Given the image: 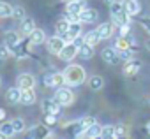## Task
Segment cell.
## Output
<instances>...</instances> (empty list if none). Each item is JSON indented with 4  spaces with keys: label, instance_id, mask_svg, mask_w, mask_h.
Returning <instances> with one entry per match:
<instances>
[{
    "label": "cell",
    "instance_id": "cell-1",
    "mask_svg": "<svg viewBox=\"0 0 150 139\" xmlns=\"http://www.w3.org/2000/svg\"><path fill=\"white\" fill-rule=\"evenodd\" d=\"M64 76H65V83L69 86H80L87 79V72L81 65H69L64 71Z\"/></svg>",
    "mask_w": 150,
    "mask_h": 139
},
{
    "label": "cell",
    "instance_id": "cell-2",
    "mask_svg": "<svg viewBox=\"0 0 150 139\" xmlns=\"http://www.w3.org/2000/svg\"><path fill=\"white\" fill-rule=\"evenodd\" d=\"M53 99H55L58 104H62V106H69V104H72V100H74V93H72L71 88H67V86H60V88H57Z\"/></svg>",
    "mask_w": 150,
    "mask_h": 139
},
{
    "label": "cell",
    "instance_id": "cell-3",
    "mask_svg": "<svg viewBox=\"0 0 150 139\" xmlns=\"http://www.w3.org/2000/svg\"><path fill=\"white\" fill-rule=\"evenodd\" d=\"M76 55H78V46L74 44V42H65V46H64L62 51L58 53V56H60L64 62H71Z\"/></svg>",
    "mask_w": 150,
    "mask_h": 139
},
{
    "label": "cell",
    "instance_id": "cell-4",
    "mask_svg": "<svg viewBox=\"0 0 150 139\" xmlns=\"http://www.w3.org/2000/svg\"><path fill=\"white\" fill-rule=\"evenodd\" d=\"M115 28H117V25H115L113 20H111V21H106V23H101V25L97 27V34H99L101 41H103V39H110V37L115 34Z\"/></svg>",
    "mask_w": 150,
    "mask_h": 139
},
{
    "label": "cell",
    "instance_id": "cell-5",
    "mask_svg": "<svg viewBox=\"0 0 150 139\" xmlns=\"http://www.w3.org/2000/svg\"><path fill=\"white\" fill-rule=\"evenodd\" d=\"M65 46V41L62 39V35H55V37H51L50 41H48V51L50 53H53V55H58L60 51H62V48Z\"/></svg>",
    "mask_w": 150,
    "mask_h": 139
},
{
    "label": "cell",
    "instance_id": "cell-6",
    "mask_svg": "<svg viewBox=\"0 0 150 139\" xmlns=\"http://www.w3.org/2000/svg\"><path fill=\"white\" fill-rule=\"evenodd\" d=\"M101 56H103L104 63H108V65H115L118 62V58H120L117 48H106V49H103L101 51Z\"/></svg>",
    "mask_w": 150,
    "mask_h": 139
},
{
    "label": "cell",
    "instance_id": "cell-7",
    "mask_svg": "<svg viewBox=\"0 0 150 139\" xmlns=\"http://www.w3.org/2000/svg\"><path fill=\"white\" fill-rule=\"evenodd\" d=\"M18 86L21 90H27V88H34L35 86V78L34 74H28V72H23L18 76Z\"/></svg>",
    "mask_w": 150,
    "mask_h": 139
},
{
    "label": "cell",
    "instance_id": "cell-8",
    "mask_svg": "<svg viewBox=\"0 0 150 139\" xmlns=\"http://www.w3.org/2000/svg\"><path fill=\"white\" fill-rule=\"evenodd\" d=\"M42 111H44V113L60 114V111H62V104H58L53 97H51V99H44V100H42Z\"/></svg>",
    "mask_w": 150,
    "mask_h": 139
},
{
    "label": "cell",
    "instance_id": "cell-9",
    "mask_svg": "<svg viewBox=\"0 0 150 139\" xmlns=\"http://www.w3.org/2000/svg\"><path fill=\"white\" fill-rule=\"evenodd\" d=\"M139 67H141V62H139L138 58H131V60H127L125 65H124V74L131 78V76H134V74L139 71Z\"/></svg>",
    "mask_w": 150,
    "mask_h": 139
},
{
    "label": "cell",
    "instance_id": "cell-10",
    "mask_svg": "<svg viewBox=\"0 0 150 139\" xmlns=\"http://www.w3.org/2000/svg\"><path fill=\"white\" fill-rule=\"evenodd\" d=\"M97 18H99V13H97L96 9L85 7V9L80 13V21H81V23H96Z\"/></svg>",
    "mask_w": 150,
    "mask_h": 139
},
{
    "label": "cell",
    "instance_id": "cell-11",
    "mask_svg": "<svg viewBox=\"0 0 150 139\" xmlns=\"http://www.w3.org/2000/svg\"><path fill=\"white\" fill-rule=\"evenodd\" d=\"M85 130H87V127H85L83 120H78V121H74V123H71V125L67 127V132H69L71 135H74V137H81V135L85 134Z\"/></svg>",
    "mask_w": 150,
    "mask_h": 139
},
{
    "label": "cell",
    "instance_id": "cell-12",
    "mask_svg": "<svg viewBox=\"0 0 150 139\" xmlns=\"http://www.w3.org/2000/svg\"><path fill=\"white\" fill-rule=\"evenodd\" d=\"M21 88L20 86H13V88H9L7 90V93H6V99H7V102L9 104H20L21 102Z\"/></svg>",
    "mask_w": 150,
    "mask_h": 139
},
{
    "label": "cell",
    "instance_id": "cell-13",
    "mask_svg": "<svg viewBox=\"0 0 150 139\" xmlns=\"http://www.w3.org/2000/svg\"><path fill=\"white\" fill-rule=\"evenodd\" d=\"M50 135H51V134L48 132V125H46V123L32 127L30 132H28V137H50Z\"/></svg>",
    "mask_w": 150,
    "mask_h": 139
},
{
    "label": "cell",
    "instance_id": "cell-14",
    "mask_svg": "<svg viewBox=\"0 0 150 139\" xmlns=\"http://www.w3.org/2000/svg\"><path fill=\"white\" fill-rule=\"evenodd\" d=\"M111 20L115 21L117 27H127V25L131 23V14H129V13L125 11V7H124V9H122L115 18H111Z\"/></svg>",
    "mask_w": 150,
    "mask_h": 139
},
{
    "label": "cell",
    "instance_id": "cell-15",
    "mask_svg": "<svg viewBox=\"0 0 150 139\" xmlns=\"http://www.w3.org/2000/svg\"><path fill=\"white\" fill-rule=\"evenodd\" d=\"M87 6H85V0H72V2H69L67 4V13H71V14H80L83 9H85Z\"/></svg>",
    "mask_w": 150,
    "mask_h": 139
},
{
    "label": "cell",
    "instance_id": "cell-16",
    "mask_svg": "<svg viewBox=\"0 0 150 139\" xmlns=\"http://www.w3.org/2000/svg\"><path fill=\"white\" fill-rule=\"evenodd\" d=\"M101 132H103V127L96 121V123H92L90 127H87V130H85V134H83L81 137H90V139H96V137H101Z\"/></svg>",
    "mask_w": 150,
    "mask_h": 139
},
{
    "label": "cell",
    "instance_id": "cell-17",
    "mask_svg": "<svg viewBox=\"0 0 150 139\" xmlns=\"http://www.w3.org/2000/svg\"><path fill=\"white\" fill-rule=\"evenodd\" d=\"M124 7H125V11H127L131 16H136V14H139V11H141V4L138 2V0H125V2H124Z\"/></svg>",
    "mask_w": 150,
    "mask_h": 139
},
{
    "label": "cell",
    "instance_id": "cell-18",
    "mask_svg": "<svg viewBox=\"0 0 150 139\" xmlns=\"http://www.w3.org/2000/svg\"><path fill=\"white\" fill-rule=\"evenodd\" d=\"M28 41L34 44V46H37V44H42L44 41H46V34H44V30H41V28H35L30 35H28Z\"/></svg>",
    "mask_w": 150,
    "mask_h": 139
},
{
    "label": "cell",
    "instance_id": "cell-19",
    "mask_svg": "<svg viewBox=\"0 0 150 139\" xmlns=\"http://www.w3.org/2000/svg\"><path fill=\"white\" fill-rule=\"evenodd\" d=\"M78 56L83 58V60H90V58L94 56V46L88 44V42H85V44L78 49Z\"/></svg>",
    "mask_w": 150,
    "mask_h": 139
},
{
    "label": "cell",
    "instance_id": "cell-20",
    "mask_svg": "<svg viewBox=\"0 0 150 139\" xmlns=\"http://www.w3.org/2000/svg\"><path fill=\"white\" fill-rule=\"evenodd\" d=\"M34 30H35V21H34L32 18H25V20L21 21V34L28 37Z\"/></svg>",
    "mask_w": 150,
    "mask_h": 139
},
{
    "label": "cell",
    "instance_id": "cell-21",
    "mask_svg": "<svg viewBox=\"0 0 150 139\" xmlns=\"http://www.w3.org/2000/svg\"><path fill=\"white\" fill-rule=\"evenodd\" d=\"M34 102H35V92H34V88L23 90V92H21V104L30 106V104H34Z\"/></svg>",
    "mask_w": 150,
    "mask_h": 139
},
{
    "label": "cell",
    "instance_id": "cell-22",
    "mask_svg": "<svg viewBox=\"0 0 150 139\" xmlns=\"http://www.w3.org/2000/svg\"><path fill=\"white\" fill-rule=\"evenodd\" d=\"M11 49H13V55H14L16 58H25V56L28 55V48H27L25 42H21V41H20L16 46H13Z\"/></svg>",
    "mask_w": 150,
    "mask_h": 139
},
{
    "label": "cell",
    "instance_id": "cell-23",
    "mask_svg": "<svg viewBox=\"0 0 150 139\" xmlns=\"http://www.w3.org/2000/svg\"><path fill=\"white\" fill-rule=\"evenodd\" d=\"M0 132L4 134V137H13L16 134V130L13 127V121H2L0 123Z\"/></svg>",
    "mask_w": 150,
    "mask_h": 139
},
{
    "label": "cell",
    "instance_id": "cell-24",
    "mask_svg": "<svg viewBox=\"0 0 150 139\" xmlns=\"http://www.w3.org/2000/svg\"><path fill=\"white\" fill-rule=\"evenodd\" d=\"M69 25H71V21H69L67 18H60V20L57 21V25H55V30H57V34H58V35L65 34V32L69 30Z\"/></svg>",
    "mask_w": 150,
    "mask_h": 139
},
{
    "label": "cell",
    "instance_id": "cell-25",
    "mask_svg": "<svg viewBox=\"0 0 150 139\" xmlns=\"http://www.w3.org/2000/svg\"><path fill=\"white\" fill-rule=\"evenodd\" d=\"M115 48H117V51L129 49V48H131V39H129L127 35H120L118 41H117V44H115Z\"/></svg>",
    "mask_w": 150,
    "mask_h": 139
},
{
    "label": "cell",
    "instance_id": "cell-26",
    "mask_svg": "<svg viewBox=\"0 0 150 139\" xmlns=\"http://www.w3.org/2000/svg\"><path fill=\"white\" fill-rule=\"evenodd\" d=\"M13 6L7 4V2H2L0 0V18H11L13 16Z\"/></svg>",
    "mask_w": 150,
    "mask_h": 139
},
{
    "label": "cell",
    "instance_id": "cell-27",
    "mask_svg": "<svg viewBox=\"0 0 150 139\" xmlns=\"http://www.w3.org/2000/svg\"><path fill=\"white\" fill-rule=\"evenodd\" d=\"M14 21H23L25 18H27V13H25V9L21 7V6H14V9H13V16H11Z\"/></svg>",
    "mask_w": 150,
    "mask_h": 139
},
{
    "label": "cell",
    "instance_id": "cell-28",
    "mask_svg": "<svg viewBox=\"0 0 150 139\" xmlns=\"http://www.w3.org/2000/svg\"><path fill=\"white\" fill-rule=\"evenodd\" d=\"M83 37H85V42H88V44H92V46H96V44L101 41V37H99V34H97V28H96V30L87 32Z\"/></svg>",
    "mask_w": 150,
    "mask_h": 139
},
{
    "label": "cell",
    "instance_id": "cell-29",
    "mask_svg": "<svg viewBox=\"0 0 150 139\" xmlns=\"http://www.w3.org/2000/svg\"><path fill=\"white\" fill-rule=\"evenodd\" d=\"M20 42V35L16 34V32H13V30H9V32H6V44L9 46V48H13V46H16Z\"/></svg>",
    "mask_w": 150,
    "mask_h": 139
},
{
    "label": "cell",
    "instance_id": "cell-30",
    "mask_svg": "<svg viewBox=\"0 0 150 139\" xmlns=\"http://www.w3.org/2000/svg\"><path fill=\"white\" fill-rule=\"evenodd\" d=\"M88 86H90L92 90H101V88L104 86V79H103L101 76H92V78L88 79Z\"/></svg>",
    "mask_w": 150,
    "mask_h": 139
},
{
    "label": "cell",
    "instance_id": "cell-31",
    "mask_svg": "<svg viewBox=\"0 0 150 139\" xmlns=\"http://www.w3.org/2000/svg\"><path fill=\"white\" fill-rule=\"evenodd\" d=\"M81 21H71V25H69V34L72 35V37H78V35H81Z\"/></svg>",
    "mask_w": 150,
    "mask_h": 139
},
{
    "label": "cell",
    "instance_id": "cell-32",
    "mask_svg": "<svg viewBox=\"0 0 150 139\" xmlns=\"http://www.w3.org/2000/svg\"><path fill=\"white\" fill-rule=\"evenodd\" d=\"M64 83H65V76H64V72H53V88L57 90V88L64 86Z\"/></svg>",
    "mask_w": 150,
    "mask_h": 139
},
{
    "label": "cell",
    "instance_id": "cell-33",
    "mask_svg": "<svg viewBox=\"0 0 150 139\" xmlns=\"http://www.w3.org/2000/svg\"><path fill=\"white\" fill-rule=\"evenodd\" d=\"M101 137H104V139H115V127L113 125H104L103 132H101Z\"/></svg>",
    "mask_w": 150,
    "mask_h": 139
},
{
    "label": "cell",
    "instance_id": "cell-34",
    "mask_svg": "<svg viewBox=\"0 0 150 139\" xmlns=\"http://www.w3.org/2000/svg\"><path fill=\"white\" fill-rule=\"evenodd\" d=\"M11 55H13V49L4 42L2 46H0V60H6V58H9Z\"/></svg>",
    "mask_w": 150,
    "mask_h": 139
},
{
    "label": "cell",
    "instance_id": "cell-35",
    "mask_svg": "<svg viewBox=\"0 0 150 139\" xmlns=\"http://www.w3.org/2000/svg\"><path fill=\"white\" fill-rule=\"evenodd\" d=\"M122 9H124V4H120V2H113V4H110V14H111V18H115Z\"/></svg>",
    "mask_w": 150,
    "mask_h": 139
},
{
    "label": "cell",
    "instance_id": "cell-36",
    "mask_svg": "<svg viewBox=\"0 0 150 139\" xmlns=\"http://www.w3.org/2000/svg\"><path fill=\"white\" fill-rule=\"evenodd\" d=\"M13 127H14L16 134H18V132H23V130H25V120H23V118H14V120H13Z\"/></svg>",
    "mask_w": 150,
    "mask_h": 139
},
{
    "label": "cell",
    "instance_id": "cell-37",
    "mask_svg": "<svg viewBox=\"0 0 150 139\" xmlns=\"http://www.w3.org/2000/svg\"><path fill=\"white\" fill-rule=\"evenodd\" d=\"M57 116H58V114H53V113H44V123H46L48 127H53V125L57 123Z\"/></svg>",
    "mask_w": 150,
    "mask_h": 139
},
{
    "label": "cell",
    "instance_id": "cell-38",
    "mask_svg": "<svg viewBox=\"0 0 150 139\" xmlns=\"http://www.w3.org/2000/svg\"><path fill=\"white\" fill-rule=\"evenodd\" d=\"M118 55H120V58L125 60V62L132 58V51H131V48H129V49H124V51H118Z\"/></svg>",
    "mask_w": 150,
    "mask_h": 139
},
{
    "label": "cell",
    "instance_id": "cell-39",
    "mask_svg": "<svg viewBox=\"0 0 150 139\" xmlns=\"http://www.w3.org/2000/svg\"><path fill=\"white\" fill-rule=\"evenodd\" d=\"M115 137H125V127L124 125H117L115 127Z\"/></svg>",
    "mask_w": 150,
    "mask_h": 139
},
{
    "label": "cell",
    "instance_id": "cell-40",
    "mask_svg": "<svg viewBox=\"0 0 150 139\" xmlns=\"http://www.w3.org/2000/svg\"><path fill=\"white\" fill-rule=\"evenodd\" d=\"M72 42L76 44V46H78V49H80V48L85 44V37H83V35H78V37H74V41H72Z\"/></svg>",
    "mask_w": 150,
    "mask_h": 139
},
{
    "label": "cell",
    "instance_id": "cell-41",
    "mask_svg": "<svg viewBox=\"0 0 150 139\" xmlns=\"http://www.w3.org/2000/svg\"><path fill=\"white\" fill-rule=\"evenodd\" d=\"M81 120H83L85 127H90L92 123H96V118H94V116H85V118H81Z\"/></svg>",
    "mask_w": 150,
    "mask_h": 139
},
{
    "label": "cell",
    "instance_id": "cell-42",
    "mask_svg": "<svg viewBox=\"0 0 150 139\" xmlns=\"http://www.w3.org/2000/svg\"><path fill=\"white\" fill-rule=\"evenodd\" d=\"M44 85L53 88V74H48V76H44Z\"/></svg>",
    "mask_w": 150,
    "mask_h": 139
},
{
    "label": "cell",
    "instance_id": "cell-43",
    "mask_svg": "<svg viewBox=\"0 0 150 139\" xmlns=\"http://www.w3.org/2000/svg\"><path fill=\"white\" fill-rule=\"evenodd\" d=\"M141 23H143V27H145V28L148 30V34H150V18H145Z\"/></svg>",
    "mask_w": 150,
    "mask_h": 139
},
{
    "label": "cell",
    "instance_id": "cell-44",
    "mask_svg": "<svg viewBox=\"0 0 150 139\" xmlns=\"http://www.w3.org/2000/svg\"><path fill=\"white\" fill-rule=\"evenodd\" d=\"M4 116H6V113H4V109H0V121L4 120Z\"/></svg>",
    "mask_w": 150,
    "mask_h": 139
},
{
    "label": "cell",
    "instance_id": "cell-45",
    "mask_svg": "<svg viewBox=\"0 0 150 139\" xmlns=\"http://www.w3.org/2000/svg\"><path fill=\"white\" fill-rule=\"evenodd\" d=\"M146 132H148V135H150V121L146 123Z\"/></svg>",
    "mask_w": 150,
    "mask_h": 139
},
{
    "label": "cell",
    "instance_id": "cell-46",
    "mask_svg": "<svg viewBox=\"0 0 150 139\" xmlns=\"http://www.w3.org/2000/svg\"><path fill=\"white\" fill-rule=\"evenodd\" d=\"M104 2H106V4H113V2H115V0H104Z\"/></svg>",
    "mask_w": 150,
    "mask_h": 139
},
{
    "label": "cell",
    "instance_id": "cell-47",
    "mask_svg": "<svg viewBox=\"0 0 150 139\" xmlns=\"http://www.w3.org/2000/svg\"><path fill=\"white\" fill-rule=\"evenodd\" d=\"M62 2H65V4H69V2H72V0H62Z\"/></svg>",
    "mask_w": 150,
    "mask_h": 139
}]
</instances>
